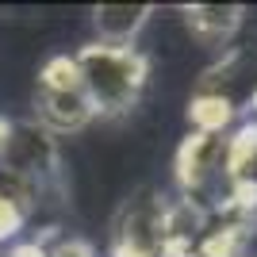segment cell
I'll list each match as a JSON object with an SVG mask.
<instances>
[{
	"mask_svg": "<svg viewBox=\"0 0 257 257\" xmlns=\"http://www.w3.org/2000/svg\"><path fill=\"white\" fill-rule=\"evenodd\" d=\"M73 62H77L81 88H85L96 115H127L139 104L146 77H150V62L139 46L92 43L81 54H73Z\"/></svg>",
	"mask_w": 257,
	"mask_h": 257,
	"instance_id": "1",
	"label": "cell"
},
{
	"mask_svg": "<svg viewBox=\"0 0 257 257\" xmlns=\"http://www.w3.org/2000/svg\"><path fill=\"white\" fill-rule=\"evenodd\" d=\"M96 119L92 104H88L81 77H77V62L69 54H54L39 73V92H35V123L50 135H73V131L88 127Z\"/></svg>",
	"mask_w": 257,
	"mask_h": 257,
	"instance_id": "2",
	"label": "cell"
},
{
	"mask_svg": "<svg viewBox=\"0 0 257 257\" xmlns=\"http://www.w3.org/2000/svg\"><path fill=\"white\" fill-rule=\"evenodd\" d=\"M0 173L43 196L46 181L58 177V142H54V135L43 131L35 119L31 123H12L8 142L0 150Z\"/></svg>",
	"mask_w": 257,
	"mask_h": 257,
	"instance_id": "3",
	"label": "cell"
},
{
	"mask_svg": "<svg viewBox=\"0 0 257 257\" xmlns=\"http://www.w3.org/2000/svg\"><path fill=\"white\" fill-rule=\"evenodd\" d=\"M161 211H165V200H154V196L131 200L111 234V257H165Z\"/></svg>",
	"mask_w": 257,
	"mask_h": 257,
	"instance_id": "4",
	"label": "cell"
},
{
	"mask_svg": "<svg viewBox=\"0 0 257 257\" xmlns=\"http://www.w3.org/2000/svg\"><path fill=\"white\" fill-rule=\"evenodd\" d=\"M223 154H226V135H207V131H192L177 150V184L200 207H204L207 188L223 177Z\"/></svg>",
	"mask_w": 257,
	"mask_h": 257,
	"instance_id": "5",
	"label": "cell"
},
{
	"mask_svg": "<svg viewBox=\"0 0 257 257\" xmlns=\"http://www.w3.org/2000/svg\"><path fill=\"white\" fill-rule=\"evenodd\" d=\"M223 181H226V200L257 219V123L253 119L226 135Z\"/></svg>",
	"mask_w": 257,
	"mask_h": 257,
	"instance_id": "6",
	"label": "cell"
},
{
	"mask_svg": "<svg viewBox=\"0 0 257 257\" xmlns=\"http://www.w3.org/2000/svg\"><path fill=\"white\" fill-rule=\"evenodd\" d=\"M253 85H257V69H253L249 50L226 46L223 58H219L211 69H204L196 92H207V96H219V100H226V104L242 107L249 96H253Z\"/></svg>",
	"mask_w": 257,
	"mask_h": 257,
	"instance_id": "7",
	"label": "cell"
},
{
	"mask_svg": "<svg viewBox=\"0 0 257 257\" xmlns=\"http://www.w3.org/2000/svg\"><path fill=\"white\" fill-rule=\"evenodd\" d=\"M242 16H246V12L238 8V4H188V8H184V27L192 31L196 43L223 46L238 35Z\"/></svg>",
	"mask_w": 257,
	"mask_h": 257,
	"instance_id": "8",
	"label": "cell"
},
{
	"mask_svg": "<svg viewBox=\"0 0 257 257\" xmlns=\"http://www.w3.org/2000/svg\"><path fill=\"white\" fill-rule=\"evenodd\" d=\"M146 20H150V4H100L92 12L104 46H131V39L146 27Z\"/></svg>",
	"mask_w": 257,
	"mask_h": 257,
	"instance_id": "9",
	"label": "cell"
},
{
	"mask_svg": "<svg viewBox=\"0 0 257 257\" xmlns=\"http://www.w3.org/2000/svg\"><path fill=\"white\" fill-rule=\"evenodd\" d=\"M238 107L226 104L219 96H207V92H192L188 100V123L192 131H207V135H226V127L234 123Z\"/></svg>",
	"mask_w": 257,
	"mask_h": 257,
	"instance_id": "10",
	"label": "cell"
},
{
	"mask_svg": "<svg viewBox=\"0 0 257 257\" xmlns=\"http://www.w3.org/2000/svg\"><path fill=\"white\" fill-rule=\"evenodd\" d=\"M27 215H31V207H23L20 200H12L8 192H0V246H4L8 238H16V234L23 230Z\"/></svg>",
	"mask_w": 257,
	"mask_h": 257,
	"instance_id": "11",
	"label": "cell"
},
{
	"mask_svg": "<svg viewBox=\"0 0 257 257\" xmlns=\"http://www.w3.org/2000/svg\"><path fill=\"white\" fill-rule=\"evenodd\" d=\"M46 257H96L85 242H77V238H58L46 246Z\"/></svg>",
	"mask_w": 257,
	"mask_h": 257,
	"instance_id": "12",
	"label": "cell"
},
{
	"mask_svg": "<svg viewBox=\"0 0 257 257\" xmlns=\"http://www.w3.org/2000/svg\"><path fill=\"white\" fill-rule=\"evenodd\" d=\"M46 246L50 242H20V246H12L8 253H0V257H46Z\"/></svg>",
	"mask_w": 257,
	"mask_h": 257,
	"instance_id": "13",
	"label": "cell"
},
{
	"mask_svg": "<svg viewBox=\"0 0 257 257\" xmlns=\"http://www.w3.org/2000/svg\"><path fill=\"white\" fill-rule=\"evenodd\" d=\"M8 131H12V123L0 115V150H4V142H8Z\"/></svg>",
	"mask_w": 257,
	"mask_h": 257,
	"instance_id": "14",
	"label": "cell"
},
{
	"mask_svg": "<svg viewBox=\"0 0 257 257\" xmlns=\"http://www.w3.org/2000/svg\"><path fill=\"white\" fill-rule=\"evenodd\" d=\"M249 107H253V115H257V85H253V96H249Z\"/></svg>",
	"mask_w": 257,
	"mask_h": 257,
	"instance_id": "15",
	"label": "cell"
}]
</instances>
